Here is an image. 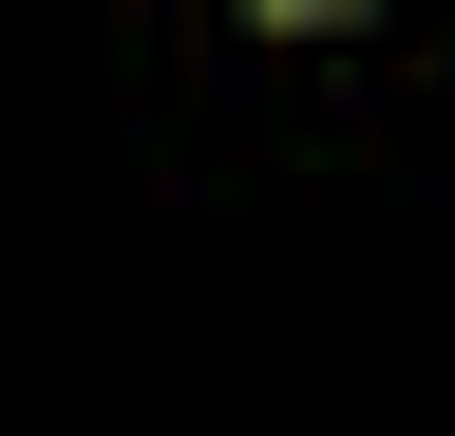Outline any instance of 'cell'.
Returning <instances> with one entry per match:
<instances>
[{"mask_svg": "<svg viewBox=\"0 0 455 436\" xmlns=\"http://www.w3.org/2000/svg\"><path fill=\"white\" fill-rule=\"evenodd\" d=\"M284 20H323V0H284Z\"/></svg>", "mask_w": 455, "mask_h": 436, "instance_id": "6da1fadb", "label": "cell"}]
</instances>
